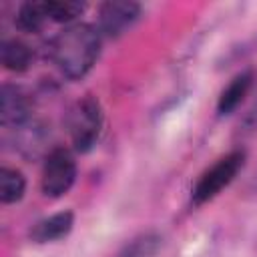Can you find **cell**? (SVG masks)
Masks as SVG:
<instances>
[{"mask_svg": "<svg viewBox=\"0 0 257 257\" xmlns=\"http://www.w3.org/2000/svg\"><path fill=\"white\" fill-rule=\"evenodd\" d=\"M100 52V36L90 24L64 28L52 44V58L68 78H82Z\"/></svg>", "mask_w": 257, "mask_h": 257, "instance_id": "obj_1", "label": "cell"}, {"mask_svg": "<svg viewBox=\"0 0 257 257\" xmlns=\"http://www.w3.org/2000/svg\"><path fill=\"white\" fill-rule=\"evenodd\" d=\"M100 124H102V112H100L98 100L90 94L80 98L70 108V114H68V133L74 149L80 153L90 151L98 139Z\"/></svg>", "mask_w": 257, "mask_h": 257, "instance_id": "obj_2", "label": "cell"}, {"mask_svg": "<svg viewBox=\"0 0 257 257\" xmlns=\"http://www.w3.org/2000/svg\"><path fill=\"white\" fill-rule=\"evenodd\" d=\"M243 161H245V153L243 151H233V153L225 155L223 159H219L197 181V185L193 189V203L195 205H203V203L211 201L215 195H219V191L225 189L235 179V175L243 167Z\"/></svg>", "mask_w": 257, "mask_h": 257, "instance_id": "obj_3", "label": "cell"}, {"mask_svg": "<svg viewBox=\"0 0 257 257\" xmlns=\"http://www.w3.org/2000/svg\"><path fill=\"white\" fill-rule=\"evenodd\" d=\"M76 179V163L74 157L66 149H54L44 163L42 169V193L48 197L64 195Z\"/></svg>", "mask_w": 257, "mask_h": 257, "instance_id": "obj_4", "label": "cell"}, {"mask_svg": "<svg viewBox=\"0 0 257 257\" xmlns=\"http://www.w3.org/2000/svg\"><path fill=\"white\" fill-rule=\"evenodd\" d=\"M139 14H141V6L137 2H126V0L106 2L100 8V30L108 36H120L137 22Z\"/></svg>", "mask_w": 257, "mask_h": 257, "instance_id": "obj_5", "label": "cell"}, {"mask_svg": "<svg viewBox=\"0 0 257 257\" xmlns=\"http://www.w3.org/2000/svg\"><path fill=\"white\" fill-rule=\"evenodd\" d=\"M28 118V102L26 96L16 86H2L0 92V120L2 124H24Z\"/></svg>", "mask_w": 257, "mask_h": 257, "instance_id": "obj_6", "label": "cell"}, {"mask_svg": "<svg viewBox=\"0 0 257 257\" xmlns=\"http://www.w3.org/2000/svg\"><path fill=\"white\" fill-rule=\"evenodd\" d=\"M70 229H72V213L64 211V213H56L48 219L38 221L34 229L30 231V237L36 243H48V241L62 239L64 235H68Z\"/></svg>", "mask_w": 257, "mask_h": 257, "instance_id": "obj_7", "label": "cell"}, {"mask_svg": "<svg viewBox=\"0 0 257 257\" xmlns=\"http://www.w3.org/2000/svg\"><path fill=\"white\" fill-rule=\"evenodd\" d=\"M251 84H253V72H243V74L235 76L231 80V84L221 92L219 102H217V110L221 114H229L231 110H235L241 104V100L245 98V94L249 92Z\"/></svg>", "mask_w": 257, "mask_h": 257, "instance_id": "obj_8", "label": "cell"}, {"mask_svg": "<svg viewBox=\"0 0 257 257\" xmlns=\"http://www.w3.org/2000/svg\"><path fill=\"white\" fill-rule=\"evenodd\" d=\"M0 58H2V64L8 70L22 72V70L28 68V64L32 60V54H30V48L24 42H20V40H4L2 48H0Z\"/></svg>", "mask_w": 257, "mask_h": 257, "instance_id": "obj_9", "label": "cell"}, {"mask_svg": "<svg viewBox=\"0 0 257 257\" xmlns=\"http://www.w3.org/2000/svg\"><path fill=\"white\" fill-rule=\"evenodd\" d=\"M24 187H26V181L20 171L8 169V167L0 171V201L2 203L8 205V203L20 201L24 195Z\"/></svg>", "mask_w": 257, "mask_h": 257, "instance_id": "obj_10", "label": "cell"}, {"mask_svg": "<svg viewBox=\"0 0 257 257\" xmlns=\"http://www.w3.org/2000/svg\"><path fill=\"white\" fill-rule=\"evenodd\" d=\"M18 26L26 32H34L38 28H42V24L48 20V14H46V8H44V0H38V2H26L18 16Z\"/></svg>", "mask_w": 257, "mask_h": 257, "instance_id": "obj_11", "label": "cell"}, {"mask_svg": "<svg viewBox=\"0 0 257 257\" xmlns=\"http://www.w3.org/2000/svg\"><path fill=\"white\" fill-rule=\"evenodd\" d=\"M44 8L48 14V20L70 22L84 10V4L74 0H44Z\"/></svg>", "mask_w": 257, "mask_h": 257, "instance_id": "obj_12", "label": "cell"}, {"mask_svg": "<svg viewBox=\"0 0 257 257\" xmlns=\"http://www.w3.org/2000/svg\"><path fill=\"white\" fill-rule=\"evenodd\" d=\"M157 249H159V241L155 237H143L133 241L118 257H157Z\"/></svg>", "mask_w": 257, "mask_h": 257, "instance_id": "obj_13", "label": "cell"}]
</instances>
